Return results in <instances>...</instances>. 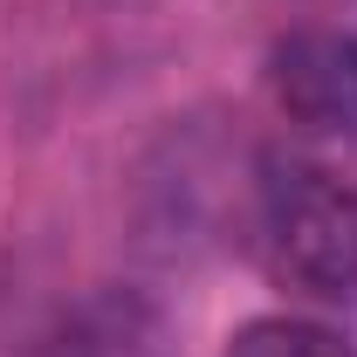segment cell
I'll return each instance as SVG.
<instances>
[{"label":"cell","mask_w":357,"mask_h":357,"mask_svg":"<svg viewBox=\"0 0 357 357\" xmlns=\"http://www.w3.org/2000/svg\"><path fill=\"white\" fill-rule=\"evenodd\" d=\"M255 248L261 268L310 303L357 296V185L310 158H268L255 185Z\"/></svg>","instance_id":"1"},{"label":"cell","mask_w":357,"mask_h":357,"mask_svg":"<svg viewBox=\"0 0 357 357\" xmlns=\"http://www.w3.org/2000/svg\"><path fill=\"white\" fill-rule=\"evenodd\" d=\"M220 357H351V344L310 316H255L227 337Z\"/></svg>","instance_id":"4"},{"label":"cell","mask_w":357,"mask_h":357,"mask_svg":"<svg viewBox=\"0 0 357 357\" xmlns=\"http://www.w3.org/2000/svg\"><path fill=\"white\" fill-rule=\"evenodd\" d=\"M268 96L316 137H357V35L296 28L268 48Z\"/></svg>","instance_id":"2"},{"label":"cell","mask_w":357,"mask_h":357,"mask_svg":"<svg viewBox=\"0 0 357 357\" xmlns=\"http://www.w3.org/2000/svg\"><path fill=\"white\" fill-rule=\"evenodd\" d=\"M35 357H172V330L137 289H89L42 330Z\"/></svg>","instance_id":"3"}]
</instances>
